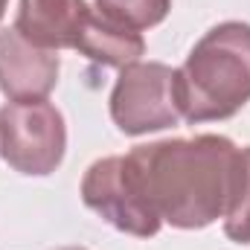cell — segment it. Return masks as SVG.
Listing matches in <instances>:
<instances>
[{
    "instance_id": "30bf717a",
    "label": "cell",
    "mask_w": 250,
    "mask_h": 250,
    "mask_svg": "<svg viewBox=\"0 0 250 250\" xmlns=\"http://www.w3.org/2000/svg\"><path fill=\"white\" fill-rule=\"evenodd\" d=\"M224 233L239 245H250V146L239 154V175L224 212Z\"/></svg>"
},
{
    "instance_id": "8fae6325",
    "label": "cell",
    "mask_w": 250,
    "mask_h": 250,
    "mask_svg": "<svg viewBox=\"0 0 250 250\" xmlns=\"http://www.w3.org/2000/svg\"><path fill=\"white\" fill-rule=\"evenodd\" d=\"M6 3H9V0H0V18H3V12H6Z\"/></svg>"
},
{
    "instance_id": "7a4b0ae2",
    "label": "cell",
    "mask_w": 250,
    "mask_h": 250,
    "mask_svg": "<svg viewBox=\"0 0 250 250\" xmlns=\"http://www.w3.org/2000/svg\"><path fill=\"white\" fill-rule=\"evenodd\" d=\"M181 117L189 123L227 120L250 102V23L212 26L178 70Z\"/></svg>"
},
{
    "instance_id": "9c48e42d",
    "label": "cell",
    "mask_w": 250,
    "mask_h": 250,
    "mask_svg": "<svg viewBox=\"0 0 250 250\" xmlns=\"http://www.w3.org/2000/svg\"><path fill=\"white\" fill-rule=\"evenodd\" d=\"M96 9L108 21L140 32L157 26L169 15L172 0H96Z\"/></svg>"
},
{
    "instance_id": "8992f818",
    "label": "cell",
    "mask_w": 250,
    "mask_h": 250,
    "mask_svg": "<svg viewBox=\"0 0 250 250\" xmlns=\"http://www.w3.org/2000/svg\"><path fill=\"white\" fill-rule=\"evenodd\" d=\"M59 82V56L35 47L18 29L0 32V90L12 102L47 99Z\"/></svg>"
},
{
    "instance_id": "3957f363",
    "label": "cell",
    "mask_w": 250,
    "mask_h": 250,
    "mask_svg": "<svg viewBox=\"0 0 250 250\" xmlns=\"http://www.w3.org/2000/svg\"><path fill=\"white\" fill-rule=\"evenodd\" d=\"M64 148V117L47 99L9 102L0 108V154L15 172L44 178L59 169Z\"/></svg>"
},
{
    "instance_id": "ba28073f",
    "label": "cell",
    "mask_w": 250,
    "mask_h": 250,
    "mask_svg": "<svg viewBox=\"0 0 250 250\" xmlns=\"http://www.w3.org/2000/svg\"><path fill=\"white\" fill-rule=\"evenodd\" d=\"M76 50L90 62L108 64V67H128L146 53V41L140 32L120 26L90 9L87 21L82 26V35L76 41Z\"/></svg>"
},
{
    "instance_id": "6da1fadb",
    "label": "cell",
    "mask_w": 250,
    "mask_h": 250,
    "mask_svg": "<svg viewBox=\"0 0 250 250\" xmlns=\"http://www.w3.org/2000/svg\"><path fill=\"white\" fill-rule=\"evenodd\" d=\"M239 146L215 134L160 140L128 151L160 221L181 230H201L224 218L239 175Z\"/></svg>"
},
{
    "instance_id": "277c9868",
    "label": "cell",
    "mask_w": 250,
    "mask_h": 250,
    "mask_svg": "<svg viewBox=\"0 0 250 250\" xmlns=\"http://www.w3.org/2000/svg\"><path fill=\"white\" fill-rule=\"evenodd\" d=\"M111 117L123 134H148L181 120L178 70L160 62H134L123 67L114 93Z\"/></svg>"
},
{
    "instance_id": "7c38bea8",
    "label": "cell",
    "mask_w": 250,
    "mask_h": 250,
    "mask_svg": "<svg viewBox=\"0 0 250 250\" xmlns=\"http://www.w3.org/2000/svg\"><path fill=\"white\" fill-rule=\"evenodd\" d=\"M59 250H84V248H59Z\"/></svg>"
},
{
    "instance_id": "5b68a950",
    "label": "cell",
    "mask_w": 250,
    "mask_h": 250,
    "mask_svg": "<svg viewBox=\"0 0 250 250\" xmlns=\"http://www.w3.org/2000/svg\"><path fill=\"white\" fill-rule=\"evenodd\" d=\"M82 201L102 215L111 227L128 236L148 239L160 230V215L154 212L140 175L128 154L96 160L82 181Z\"/></svg>"
},
{
    "instance_id": "52a82bcc",
    "label": "cell",
    "mask_w": 250,
    "mask_h": 250,
    "mask_svg": "<svg viewBox=\"0 0 250 250\" xmlns=\"http://www.w3.org/2000/svg\"><path fill=\"white\" fill-rule=\"evenodd\" d=\"M90 15L84 0H21L15 29L44 50H76Z\"/></svg>"
}]
</instances>
